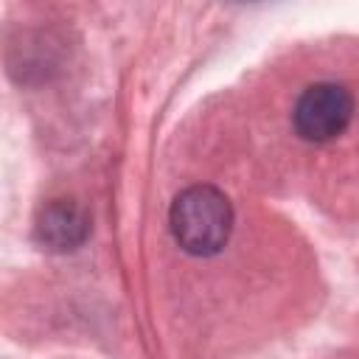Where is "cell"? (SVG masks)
Segmentation results:
<instances>
[{
    "mask_svg": "<svg viewBox=\"0 0 359 359\" xmlns=\"http://www.w3.org/2000/svg\"><path fill=\"white\" fill-rule=\"evenodd\" d=\"M171 233L191 255H216L233 233V205L213 185H191L177 194L171 213Z\"/></svg>",
    "mask_w": 359,
    "mask_h": 359,
    "instance_id": "1",
    "label": "cell"
},
{
    "mask_svg": "<svg viewBox=\"0 0 359 359\" xmlns=\"http://www.w3.org/2000/svg\"><path fill=\"white\" fill-rule=\"evenodd\" d=\"M353 118V98L348 87L337 81H317L306 87L294 104L292 121L303 140L325 143L348 129Z\"/></svg>",
    "mask_w": 359,
    "mask_h": 359,
    "instance_id": "2",
    "label": "cell"
},
{
    "mask_svg": "<svg viewBox=\"0 0 359 359\" xmlns=\"http://www.w3.org/2000/svg\"><path fill=\"white\" fill-rule=\"evenodd\" d=\"M87 216L79 205L67 199H56L42 208L36 219V238L50 250H73L87 238Z\"/></svg>",
    "mask_w": 359,
    "mask_h": 359,
    "instance_id": "3",
    "label": "cell"
}]
</instances>
